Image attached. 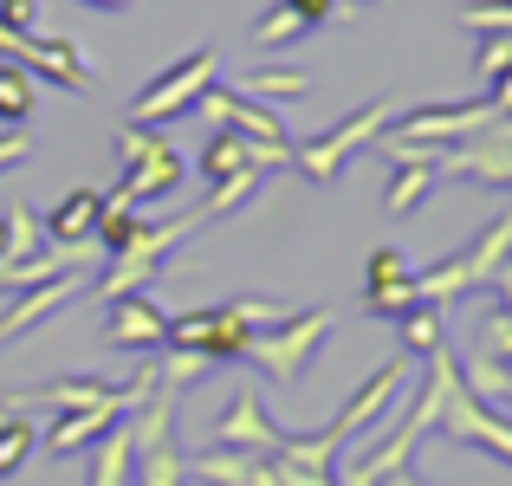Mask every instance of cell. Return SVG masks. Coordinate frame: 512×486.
<instances>
[{
    "label": "cell",
    "instance_id": "cell-33",
    "mask_svg": "<svg viewBox=\"0 0 512 486\" xmlns=\"http://www.w3.org/2000/svg\"><path fill=\"white\" fill-rule=\"evenodd\" d=\"M279 7H292L305 33H318V26H331V7H338V0H279Z\"/></svg>",
    "mask_w": 512,
    "mask_h": 486
},
{
    "label": "cell",
    "instance_id": "cell-1",
    "mask_svg": "<svg viewBox=\"0 0 512 486\" xmlns=\"http://www.w3.org/2000/svg\"><path fill=\"white\" fill-rule=\"evenodd\" d=\"M195 227H208V214H201V208H195V214H175V221H156V214H150V221H143L137 234H130L124 247L104 260V279H91L98 305H117V299H137V292H150L156 273L169 266V253L182 247Z\"/></svg>",
    "mask_w": 512,
    "mask_h": 486
},
{
    "label": "cell",
    "instance_id": "cell-14",
    "mask_svg": "<svg viewBox=\"0 0 512 486\" xmlns=\"http://www.w3.org/2000/svg\"><path fill=\"white\" fill-rule=\"evenodd\" d=\"M415 305V266L402 260L396 247H376L370 253V273H363V312L376 318H396Z\"/></svg>",
    "mask_w": 512,
    "mask_h": 486
},
{
    "label": "cell",
    "instance_id": "cell-19",
    "mask_svg": "<svg viewBox=\"0 0 512 486\" xmlns=\"http://www.w3.org/2000/svg\"><path fill=\"white\" fill-rule=\"evenodd\" d=\"M130 461H137V448H130V415H124L117 428H104V435L91 441L85 486H130Z\"/></svg>",
    "mask_w": 512,
    "mask_h": 486
},
{
    "label": "cell",
    "instance_id": "cell-36",
    "mask_svg": "<svg viewBox=\"0 0 512 486\" xmlns=\"http://www.w3.org/2000/svg\"><path fill=\"white\" fill-rule=\"evenodd\" d=\"M376 486H422V480H415L409 467H396V474H383V480H376Z\"/></svg>",
    "mask_w": 512,
    "mask_h": 486
},
{
    "label": "cell",
    "instance_id": "cell-27",
    "mask_svg": "<svg viewBox=\"0 0 512 486\" xmlns=\"http://www.w3.org/2000/svg\"><path fill=\"white\" fill-rule=\"evenodd\" d=\"M39 247H46V221L26 201H7V260L13 253H39Z\"/></svg>",
    "mask_w": 512,
    "mask_h": 486
},
{
    "label": "cell",
    "instance_id": "cell-23",
    "mask_svg": "<svg viewBox=\"0 0 512 486\" xmlns=\"http://www.w3.org/2000/svg\"><path fill=\"white\" fill-rule=\"evenodd\" d=\"M26 117H33V72L13 59H0V124L20 130Z\"/></svg>",
    "mask_w": 512,
    "mask_h": 486
},
{
    "label": "cell",
    "instance_id": "cell-10",
    "mask_svg": "<svg viewBox=\"0 0 512 486\" xmlns=\"http://www.w3.org/2000/svg\"><path fill=\"white\" fill-rule=\"evenodd\" d=\"M493 98L480 104H422V111H409L402 124H389V137H409V143H435V150H454V143L480 137V130L493 124Z\"/></svg>",
    "mask_w": 512,
    "mask_h": 486
},
{
    "label": "cell",
    "instance_id": "cell-8",
    "mask_svg": "<svg viewBox=\"0 0 512 486\" xmlns=\"http://www.w3.org/2000/svg\"><path fill=\"white\" fill-rule=\"evenodd\" d=\"M435 435H448V441H461V448H480V454H493L500 467H512V422L493 402H480L474 389L454 376V389H448V402H441V422H435Z\"/></svg>",
    "mask_w": 512,
    "mask_h": 486
},
{
    "label": "cell",
    "instance_id": "cell-26",
    "mask_svg": "<svg viewBox=\"0 0 512 486\" xmlns=\"http://www.w3.org/2000/svg\"><path fill=\"white\" fill-rule=\"evenodd\" d=\"M221 363L208 357V350H169L163 363H156V376H163L169 389H188V383H201V376H214Z\"/></svg>",
    "mask_w": 512,
    "mask_h": 486
},
{
    "label": "cell",
    "instance_id": "cell-30",
    "mask_svg": "<svg viewBox=\"0 0 512 486\" xmlns=\"http://www.w3.org/2000/svg\"><path fill=\"white\" fill-rule=\"evenodd\" d=\"M461 26H467V33H480V39L512 33V0H474V7H461Z\"/></svg>",
    "mask_w": 512,
    "mask_h": 486
},
{
    "label": "cell",
    "instance_id": "cell-7",
    "mask_svg": "<svg viewBox=\"0 0 512 486\" xmlns=\"http://www.w3.org/2000/svg\"><path fill=\"white\" fill-rule=\"evenodd\" d=\"M214 72H221V59H214V46L201 39L195 52H182V59L169 65V72H156L150 85L130 98V124H169V117H182V111H195L201 104V91L214 85Z\"/></svg>",
    "mask_w": 512,
    "mask_h": 486
},
{
    "label": "cell",
    "instance_id": "cell-22",
    "mask_svg": "<svg viewBox=\"0 0 512 486\" xmlns=\"http://www.w3.org/2000/svg\"><path fill=\"white\" fill-rule=\"evenodd\" d=\"M234 91H247V98H305L312 72H299V65H253Z\"/></svg>",
    "mask_w": 512,
    "mask_h": 486
},
{
    "label": "cell",
    "instance_id": "cell-5",
    "mask_svg": "<svg viewBox=\"0 0 512 486\" xmlns=\"http://www.w3.org/2000/svg\"><path fill=\"white\" fill-rule=\"evenodd\" d=\"M396 111H402V98H376V104H363V111H350L344 124H331L325 137L292 143V169H299L305 182L331 188V182L344 175V162H350V156H357V150H370V143L383 137L389 124H396Z\"/></svg>",
    "mask_w": 512,
    "mask_h": 486
},
{
    "label": "cell",
    "instance_id": "cell-3",
    "mask_svg": "<svg viewBox=\"0 0 512 486\" xmlns=\"http://www.w3.org/2000/svg\"><path fill=\"white\" fill-rule=\"evenodd\" d=\"M331 331H338V318H331L325 305H299L292 318H279V324H266V331H253L247 350H240V363H253L266 383H299L305 363L325 350Z\"/></svg>",
    "mask_w": 512,
    "mask_h": 486
},
{
    "label": "cell",
    "instance_id": "cell-35",
    "mask_svg": "<svg viewBox=\"0 0 512 486\" xmlns=\"http://www.w3.org/2000/svg\"><path fill=\"white\" fill-rule=\"evenodd\" d=\"M493 111H500V117L512 111V72H506V78H493Z\"/></svg>",
    "mask_w": 512,
    "mask_h": 486
},
{
    "label": "cell",
    "instance_id": "cell-16",
    "mask_svg": "<svg viewBox=\"0 0 512 486\" xmlns=\"http://www.w3.org/2000/svg\"><path fill=\"white\" fill-rule=\"evenodd\" d=\"M26 72H39L59 91H91V65H85V46H78V39H33Z\"/></svg>",
    "mask_w": 512,
    "mask_h": 486
},
{
    "label": "cell",
    "instance_id": "cell-4",
    "mask_svg": "<svg viewBox=\"0 0 512 486\" xmlns=\"http://www.w3.org/2000/svg\"><path fill=\"white\" fill-rule=\"evenodd\" d=\"M506 260H512V214H493V221L480 227V234L467 240L461 253H448V260L428 266V273H415V299H428V305H454L461 292L493 286Z\"/></svg>",
    "mask_w": 512,
    "mask_h": 486
},
{
    "label": "cell",
    "instance_id": "cell-31",
    "mask_svg": "<svg viewBox=\"0 0 512 486\" xmlns=\"http://www.w3.org/2000/svg\"><path fill=\"white\" fill-rule=\"evenodd\" d=\"M506 72H512V33H493L487 46H480V78L493 85V78H506Z\"/></svg>",
    "mask_w": 512,
    "mask_h": 486
},
{
    "label": "cell",
    "instance_id": "cell-9",
    "mask_svg": "<svg viewBox=\"0 0 512 486\" xmlns=\"http://www.w3.org/2000/svg\"><path fill=\"white\" fill-rule=\"evenodd\" d=\"M487 182V188H512V124L506 117H493L480 137L454 143V150H441V182Z\"/></svg>",
    "mask_w": 512,
    "mask_h": 486
},
{
    "label": "cell",
    "instance_id": "cell-24",
    "mask_svg": "<svg viewBox=\"0 0 512 486\" xmlns=\"http://www.w3.org/2000/svg\"><path fill=\"white\" fill-rule=\"evenodd\" d=\"M33 454H39V428L26 422V415H7V422H0V480H13Z\"/></svg>",
    "mask_w": 512,
    "mask_h": 486
},
{
    "label": "cell",
    "instance_id": "cell-37",
    "mask_svg": "<svg viewBox=\"0 0 512 486\" xmlns=\"http://www.w3.org/2000/svg\"><path fill=\"white\" fill-rule=\"evenodd\" d=\"M78 7H98V13H124L130 0H78Z\"/></svg>",
    "mask_w": 512,
    "mask_h": 486
},
{
    "label": "cell",
    "instance_id": "cell-15",
    "mask_svg": "<svg viewBox=\"0 0 512 486\" xmlns=\"http://www.w3.org/2000/svg\"><path fill=\"white\" fill-rule=\"evenodd\" d=\"M273 454H240V448H208L188 454V480L195 486H273Z\"/></svg>",
    "mask_w": 512,
    "mask_h": 486
},
{
    "label": "cell",
    "instance_id": "cell-11",
    "mask_svg": "<svg viewBox=\"0 0 512 486\" xmlns=\"http://www.w3.org/2000/svg\"><path fill=\"white\" fill-rule=\"evenodd\" d=\"M91 292V273L78 266V273H59V279H46V286H26V292H13V305L0 312V350L7 344H20L33 324H46V318H59L65 305H78Z\"/></svg>",
    "mask_w": 512,
    "mask_h": 486
},
{
    "label": "cell",
    "instance_id": "cell-29",
    "mask_svg": "<svg viewBox=\"0 0 512 486\" xmlns=\"http://www.w3.org/2000/svg\"><path fill=\"white\" fill-rule=\"evenodd\" d=\"M292 39H305V26H299V13L292 7H273V13H260V20H253V46H292Z\"/></svg>",
    "mask_w": 512,
    "mask_h": 486
},
{
    "label": "cell",
    "instance_id": "cell-21",
    "mask_svg": "<svg viewBox=\"0 0 512 486\" xmlns=\"http://www.w3.org/2000/svg\"><path fill=\"white\" fill-rule=\"evenodd\" d=\"M435 182H441V169H396V175H389V188H383V214H389V221L422 214L428 195H435Z\"/></svg>",
    "mask_w": 512,
    "mask_h": 486
},
{
    "label": "cell",
    "instance_id": "cell-20",
    "mask_svg": "<svg viewBox=\"0 0 512 486\" xmlns=\"http://www.w3.org/2000/svg\"><path fill=\"white\" fill-rule=\"evenodd\" d=\"M396 324H402V357H435L448 344V305L415 299L409 312H396Z\"/></svg>",
    "mask_w": 512,
    "mask_h": 486
},
{
    "label": "cell",
    "instance_id": "cell-2",
    "mask_svg": "<svg viewBox=\"0 0 512 486\" xmlns=\"http://www.w3.org/2000/svg\"><path fill=\"white\" fill-rule=\"evenodd\" d=\"M175 409H182V389H169V383H156L130 409V448H137L130 480L137 486H188V454L175 441Z\"/></svg>",
    "mask_w": 512,
    "mask_h": 486
},
{
    "label": "cell",
    "instance_id": "cell-6",
    "mask_svg": "<svg viewBox=\"0 0 512 486\" xmlns=\"http://www.w3.org/2000/svg\"><path fill=\"white\" fill-rule=\"evenodd\" d=\"M117 156H124V188L143 201V214H156V201H169L175 188H182V175H188L182 150H175L163 130H150V124H124L117 130Z\"/></svg>",
    "mask_w": 512,
    "mask_h": 486
},
{
    "label": "cell",
    "instance_id": "cell-34",
    "mask_svg": "<svg viewBox=\"0 0 512 486\" xmlns=\"http://www.w3.org/2000/svg\"><path fill=\"white\" fill-rule=\"evenodd\" d=\"M26 156H33V137H26V124H20V130H0V169H20Z\"/></svg>",
    "mask_w": 512,
    "mask_h": 486
},
{
    "label": "cell",
    "instance_id": "cell-38",
    "mask_svg": "<svg viewBox=\"0 0 512 486\" xmlns=\"http://www.w3.org/2000/svg\"><path fill=\"white\" fill-rule=\"evenodd\" d=\"M0 260H7V208H0Z\"/></svg>",
    "mask_w": 512,
    "mask_h": 486
},
{
    "label": "cell",
    "instance_id": "cell-12",
    "mask_svg": "<svg viewBox=\"0 0 512 486\" xmlns=\"http://www.w3.org/2000/svg\"><path fill=\"white\" fill-rule=\"evenodd\" d=\"M214 448H240V454H279L286 448V428L266 415L260 389H234V402H227V415L214 422Z\"/></svg>",
    "mask_w": 512,
    "mask_h": 486
},
{
    "label": "cell",
    "instance_id": "cell-18",
    "mask_svg": "<svg viewBox=\"0 0 512 486\" xmlns=\"http://www.w3.org/2000/svg\"><path fill=\"white\" fill-rule=\"evenodd\" d=\"M98 221H104V195L98 188H72V195L59 201V208L46 214V240H98Z\"/></svg>",
    "mask_w": 512,
    "mask_h": 486
},
{
    "label": "cell",
    "instance_id": "cell-13",
    "mask_svg": "<svg viewBox=\"0 0 512 486\" xmlns=\"http://www.w3.org/2000/svg\"><path fill=\"white\" fill-rule=\"evenodd\" d=\"M104 344L111 350H163L169 344V318H163V305L150 299V292H137V299H117V305H104Z\"/></svg>",
    "mask_w": 512,
    "mask_h": 486
},
{
    "label": "cell",
    "instance_id": "cell-25",
    "mask_svg": "<svg viewBox=\"0 0 512 486\" xmlns=\"http://www.w3.org/2000/svg\"><path fill=\"white\" fill-rule=\"evenodd\" d=\"M260 182H266V169H240V175H227V182H214V195L201 201V214H208V221L234 214L240 201H253V195H260Z\"/></svg>",
    "mask_w": 512,
    "mask_h": 486
},
{
    "label": "cell",
    "instance_id": "cell-17",
    "mask_svg": "<svg viewBox=\"0 0 512 486\" xmlns=\"http://www.w3.org/2000/svg\"><path fill=\"white\" fill-rule=\"evenodd\" d=\"M124 422V409H72V415H52L46 428V454L52 461H72V454H85L91 441L104 435V428Z\"/></svg>",
    "mask_w": 512,
    "mask_h": 486
},
{
    "label": "cell",
    "instance_id": "cell-32",
    "mask_svg": "<svg viewBox=\"0 0 512 486\" xmlns=\"http://www.w3.org/2000/svg\"><path fill=\"white\" fill-rule=\"evenodd\" d=\"M0 26H13V33H39V0H0Z\"/></svg>",
    "mask_w": 512,
    "mask_h": 486
},
{
    "label": "cell",
    "instance_id": "cell-28",
    "mask_svg": "<svg viewBox=\"0 0 512 486\" xmlns=\"http://www.w3.org/2000/svg\"><path fill=\"white\" fill-rule=\"evenodd\" d=\"M480 357H493V363L512 370V299H500L487 318H480Z\"/></svg>",
    "mask_w": 512,
    "mask_h": 486
}]
</instances>
